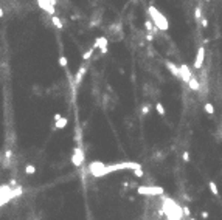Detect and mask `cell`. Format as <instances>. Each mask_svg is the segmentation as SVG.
<instances>
[{"label":"cell","instance_id":"1","mask_svg":"<svg viewBox=\"0 0 222 220\" xmlns=\"http://www.w3.org/2000/svg\"><path fill=\"white\" fill-rule=\"evenodd\" d=\"M147 16L152 19V22H154V25L159 28L160 31H168V28H169V22H168V19L157 10V8L151 3L149 5V8H147Z\"/></svg>","mask_w":222,"mask_h":220},{"label":"cell","instance_id":"2","mask_svg":"<svg viewBox=\"0 0 222 220\" xmlns=\"http://www.w3.org/2000/svg\"><path fill=\"white\" fill-rule=\"evenodd\" d=\"M22 192H23V189H22L20 185L17 188H11L10 185H2V186H0V197H2V198H0V205L5 206L8 201H11L13 198L20 197Z\"/></svg>","mask_w":222,"mask_h":220},{"label":"cell","instance_id":"3","mask_svg":"<svg viewBox=\"0 0 222 220\" xmlns=\"http://www.w3.org/2000/svg\"><path fill=\"white\" fill-rule=\"evenodd\" d=\"M137 192L140 195H147V197H159V195H163L165 194V189L162 186H147V185H141L137 188Z\"/></svg>","mask_w":222,"mask_h":220},{"label":"cell","instance_id":"4","mask_svg":"<svg viewBox=\"0 0 222 220\" xmlns=\"http://www.w3.org/2000/svg\"><path fill=\"white\" fill-rule=\"evenodd\" d=\"M71 163L75 164L76 168L82 166L84 164V150L82 147H73V152H71Z\"/></svg>","mask_w":222,"mask_h":220},{"label":"cell","instance_id":"5","mask_svg":"<svg viewBox=\"0 0 222 220\" xmlns=\"http://www.w3.org/2000/svg\"><path fill=\"white\" fill-rule=\"evenodd\" d=\"M203 61H205V47H199L197 48V54H196V59H194L193 67L196 70H200L203 65Z\"/></svg>","mask_w":222,"mask_h":220},{"label":"cell","instance_id":"6","mask_svg":"<svg viewBox=\"0 0 222 220\" xmlns=\"http://www.w3.org/2000/svg\"><path fill=\"white\" fill-rule=\"evenodd\" d=\"M104 166H106V164L101 163V161H93V163L89 164V172L93 177H101V172H103Z\"/></svg>","mask_w":222,"mask_h":220},{"label":"cell","instance_id":"7","mask_svg":"<svg viewBox=\"0 0 222 220\" xmlns=\"http://www.w3.org/2000/svg\"><path fill=\"white\" fill-rule=\"evenodd\" d=\"M38 2L44 11H47L51 16H56L54 14V3H56V0H38Z\"/></svg>","mask_w":222,"mask_h":220},{"label":"cell","instance_id":"8","mask_svg":"<svg viewBox=\"0 0 222 220\" xmlns=\"http://www.w3.org/2000/svg\"><path fill=\"white\" fill-rule=\"evenodd\" d=\"M191 78H193L191 68L187 65V64H182V65H180V81L185 82V84H188Z\"/></svg>","mask_w":222,"mask_h":220},{"label":"cell","instance_id":"9","mask_svg":"<svg viewBox=\"0 0 222 220\" xmlns=\"http://www.w3.org/2000/svg\"><path fill=\"white\" fill-rule=\"evenodd\" d=\"M86 73H87V65H81V67L78 68L76 76H75V88L81 85V82H82V79H84Z\"/></svg>","mask_w":222,"mask_h":220},{"label":"cell","instance_id":"10","mask_svg":"<svg viewBox=\"0 0 222 220\" xmlns=\"http://www.w3.org/2000/svg\"><path fill=\"white\" fill-rule=\"evenodd\" d=\"M165 65H166V68H168V70L172 73V76H175V78L180 79V67H177V65H175L174 62H171V61H166Z\"/></svg>","mask_w":222,"mask_h":220},{"label":"cell","instance_id":"11","mask_svg":"<svg viewBox=\"0 0 222 220\" xmlns=\"http://www.w3.org/2000/svg\"><path fill=\"white\" fill-rule=\"evenodd\" d=\"M96 43H98V48L101 50V53L106 54L107 53V37L106 36H101V37L96 39Z\"/></svg>","mask_w":222,"mask_h":220},{"label":"cell","instance_id":"12","mask_svg":"<svg viewBox=\"0 0 222 220\" xmlns=\"http://www.w3.org/2000/svg\"><path fill=\"white\" fill-rule=\"evenodd\" d=\"M188 87H190L193 91H199V90H200V87H202V84L197 81V78H196V76H193V78L190 79V82H188Z\"/></svg>","mask_w":222,"mask_h":220},{"label":"cell","instance_id":"13","mask_svg":"<svg viewBox=\"0 0 222 220\" xmlns=\"http://www.w3.org/2000/svg\"><path fill=\"white\" fill-rule=\"evenodd\" d=\"M67 123H68V118L62 116L58 123H54V127H53V129H64V127L67 126Z\"/></svg>","mask_w":222,"mask_h":220},{"label":"cell","instance_id":"14","mask_svg":"<svg viewBox=\"0 0 222 220\" xmlns=\"http://www.w3.org/2000/svg\"><path fill=\"white\" fill-rule=\"evenodd\" d=\"M51 22H53V25L56 26L58 30H62L64 28V23L61 22V19H59L58 16H51Z\"/></svg>","mask_w":222,"mask_h":220},{"label":"cell","instance_id":"15","mask_svg":"<svg viewBox=\"0 0 222 220\" xmlns=\"http://www.w3.org/2000/svg\"><path fill=\"white\" fill-rule=\"evenodd\" d=\"M208 188H210V191H211L213 195H217V197H219V189H217V185H216L214 181H210V183H208Z\"/></svg>","mask_w":222,"mask_h":220},{"label":"cell","instance_id":"16","mask_svg":"<svg viewBox=\"0 0 222 220\" xmlns=\"http://www.w3.org/2000/svg\"><path fill=\"white\" fill-rule=\"evenodd\" d=\"M194 19H196V22H200L202 20V10H200V6L194 8Z\"/></svg>","mask_w":222,"mask_h":220},{"label":"cell","instance_id":"17","mask_svg":"<svg viewBox=\"0 0 222 220\" xmlns=\"http://www.w3.org/2000/svg\"><path fill=\"white\" fill-rule=\"evenodd\" d=\"M203 110H205L208 115H213V113H214V106L210 104V103H205V106H203Z\"/></svg>","mask_w":222,"mask_h":220},{"label":"cell","instance_id":"18","mask_svg":"<svg viewBox=\"0 0 222 220\" xmlns=\"http://www.w3.org/2000/svg\"><path fill=\"white\" fill-rule=\"evenodd\" d=\"M25 174H28V175H34L36 168L33 166V164H26V166H25Z\"/></svg>","mask_w":222,"mask_h":220},{"label":"cell","instance_id":"19","mask_svg":"<svg viewBox=\"0 0 222 220\" xmlns=\"http://www.w3.org/2000/svg\"><path fill=\"white\" fill-rule=\"evenodd\" d=\"M155 110H157V113H159L160 116L165 115V107L162 106V103H155Z\"/></svg>","mask_w":222,"mask_h":220},{"label":"cell","instance_id":"20","mask_svg":"<svg viewBox=\"0 0 222 220\" xmlns=\"http://www.w3.org/2000/svg\"><path fill=\"white\" fill-rule=\"evenodd\" d=\"M95 50H96V48H93V47H92L89 51H86L84 54H82V59H84V61H89V59L92 58V54H93V51H95Z\"/></svg>","mask_w":222,"mask_h":220},{"label":"cell","instance_id":"21","mask_svg":"<svg viewBox=\"0 0 222 220\" xmlns=\"http://www.w3.org/2000/svg\"><path fill=\"white\" fill-rule=\"evenodd\" d=\"M143 36H144V39H146L147 42H151V40H154V36H155V34H154L152 31H146Z\"/></svg>","mask_w":222,"mask_h":220},{"label":"cell","instance_id":"22","mask_svg":"<svg viewBox=\"0 0 222 220\" xmlns=\"http://www.w3.org/2000/svg\"><path fill=\"white\" fill-rule=\"evenodd\" d=\"M67 64H68V61H67L65 56H61V58H59V65H61V67L67 68Z\"/></svg>","mask_w":222,"mask_h":220},{"label":"cell","instance_id":"23","mask_svg":"<svg viewBox=\"0 0 222 220\" xmlns=\"http://www.w3.org/2000/svg\"><path fill=\"white\" fill-rule=\"evenodd\" d=\"M151 112V107L147 106V104H144V106H141V115H147Z\"/></svg>","mask_w":222,"mask_h":220},{"label":"cell","instance_id":"24","mask_svg":"<svg viewBox=\"0 0 222 220\" xmlns=\"http://www.w3.org/2000/svg\"><path fill=\"white\" fill-rule=\"evenodd\" d=\"M182 160H183L185 163H188V161H190V152H188V150H185V152H183V155H182Z\"/></svg>","mask_w":222,"mask_h":220},{"label":"cell","instance_id":"25","mask_svg":"<svg viewBox=\"0 0 222 220\" xmlns=\"http://www.w3.org/2000/svg\"><path fill=\"white\" fill-rule=\"evenodd\" d=\"M134 175H135V177H143L144 172H143V169L140 168V169H135V171H134Z\"/></svg>","mask_w":222,"mask_h":220},{"label":"cell","instance_id":"26","mask_svg":"<svg viewBox=\"0 0 222 220\" xmlns=\"http://www.w3.org/2000/svg\"><path fill=\"white\" fill-rule=\"evenodd\" d=\"M182 209H183V216H187V217H190V214H191V211H190V208L185 205V206H182Z\"/></svg>","mask_w":222,"mask_h":220},{"label":"cell","instance_id":"27","mask_svg":"<svg viewBox=\"0 0 222 220\" xmlns=\"http://www.w3.org/2000/svg\"><path fill=\"white\" fill-rule=\"evenodd\" d=\"M200 25L203 26V28H208V19H207V17H202V20H200Z\"/></svg>","mask_w":222,"mask_h":220},{"label":"cell","instance_id":"28","mask_svg":"<svg viewBox=\"0 0 222 220\" xmlns=\"http://www.w3.org/2000/svg\"><path fill=\"white\" fill-rule=\"evenodd\" d=\"M61 118H62V116H61V113H54V116H53V120H54V123H58V121L61 120Z\"/></svg>","mask_w":222,"mask_h":220},{"label":"cell","instance_id":"29","mask_svg":"<svg viewBox=\"0 0 222 220\" xmlns=\"http://www.w3.org/2000/svg\"><path fill=\"white\" fill-rule=\"evenodd\" d=\"M200 216H202V219H208V217H210L208 211H202V213H200Z\"/></svg>","mask_w":222,"mask_h":220},{"label":"cell","instance_id":"30","mask_svg":"<svg viewBox=\"0 0 222 220\" xmlns=\"http://www.w3.org/2000/svg\"><path fill=\"white\" fill-rule=\"evenodd\" d=\"M205 2H211V0H205Z\"/></svg>","mask_w":222,"mask_h":220},{"label":"cell","instance_id":"31","mask_svg":"<svg viewBox=\"0 0 222 220\" xmlns=\"http://www.w3.org/2000/svg\"><path fill=\"white\" fill-rule=\"evenodd\" d=\"M190 220H196V219H190Z\"/></svg>","mask_w":222,"mask_h":220}]
</instances>
